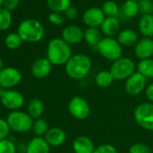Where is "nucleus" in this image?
I'll return each mask as SVG.
<instances>
[{
  "instance_id": "1",
  "label": "nucleus",
  "mask_w": 153,
  "mask_h": 153,
  "mask_svg": "<svg viewBox=\"0 0 153 153\" xmlns=\"http://www.w3.org/2000/svg\"><path fill=\"white\" fill-rule=\"evenodd\" d=\"M71 57V47L62 38H54L50 41L47 47V59L52 65H66Z\"/></svg>"
},
{
  "instance_id": "2",
  "label": "nucleus",
  "mask_w": 153,
  "mask_h": 153,
  "mask_svg": "<svg viewBox=\"0 0 153 153\" xmlns=\"http://www.w3.org/2000/svg\"><path fill=\"white\" fill-rule=\"evenodd\" d=\"M92 67L91 59L86 54L73 55L66 63L65 68L67 74L71 79L79 80L88 75Z\"/></svg>"
},
{
  "instance_id": "3",
  "label": "nucleus",
  "mask_w": 153,
  "mask_h": 153,
  "mask_svg": "<svg viewBox=\"0 0 153 153\" xmlns=\"http://www.w3.org/2000/svg\"><path fill=\"white\" fill-rule=\"evenodd\" d=\"M17 33L22 38L23 42H38L44 37L45 30L38 20L28 18L20 23Z\"/></svg>"
},
{
  "instance_id": "4",
  "label": "nucleus",
  "mask_w": 153,
  "mask_h": 153,
  "mask_svg": "<svg viewBox=\"0 0 153 153\" xmlns=\"http://www.w3.org/2000/svg\"><path fill=\"white\" fill-rule=\"evenodd\" d=\"M7 121L9 124V127L12 131L16 132H27L33 129V119L28 114V113H25L22 111H12Z\"/></svg>"
},
{
  "instance_id": "5",
  "label": "nucleus",
  "mask_w": 153,
  "mask_h": 153,
  "mask_svg": "<svg viewBox=\"0 0 153 153\" xmlns=\"http://www.w3.org/2000/svg\"><path fill=\"white\" fill-rule=\"evenodd\" d=\"M97 51L106 59L115 61L122 58L123 48L117 40L113 37L103 38L99 44L97 46Z\"/></svg>"
},
{
  "instance_id": "6",
  "label": "nucleus",
  "mask_w": 153,
  "mask_h": 153,
  "mask_svg": "<svg viewBox=\"0 0 153 153\" xmlns=\"http://www.w3.org/2000/svg\"><path fill=\"white\" fill-rule=\"evenodd\" d=\"M109 71L114 80H124L135 73V64L130 58L122 57L113 62Z\"/></svg>"
},
{
  "instance_id": "7",
  "label": "nucleus",
  "mask_w": 153,
  "mask_h": 153,
  "mask_svg": "<svg viewBox=\"0 0 153 153\" xmlns=\"http://www.w3.org/2000/svg\"><path fill=\"white\" fill-rule=\"evenodd\" d=\"M133 116L140 127L153 131V103H142L136 106Z\"/></svg>"
},
{
  "instance_id": "8",
  "label": "nucleus",
  "mask_w": 153,
  "mask_h": 153,
  "mask_svg": "<svg viewBox=\"0 0 153 153\" xmlns=\"http://www.w3.org/2000/svg\"><path fill=\"white\" fill-rule=\"evenodd\" d=\"M68 108L71 116L78 120H85L90 114L89 104L84 97L79 96H76L70 99Z\"/></svg>"
},
{
  "instance_id": "9",
  "label": "nucleus",
  "mask_w": 153,
  "mask_h": 153,
  "mask_svg": "<svg viewBox=\"0 0 153 153\" xmlns=\"http://www.w3.org/2000/svg\"><path fill=\"white\" fill-rule=\"evenodd\" d=\"M22 80L21 72L13 67H6L0 71V87L11 89L16 87Z\"/></svg>"
},
{
  "instance_id": "10",
  "label": "nucleus",
  "mask_w": 153,
  "mask_h": 153,
  "mask_svg": "<svg viewBox=\"0 0 153 153\" xmlns=\"http://www.w3.org/2000/svg\"><path fill=\"white\" fill-rule=\"evenodd\" d=\"M0 100L3 106L11 111L19 110L25 104V97L23 94L13 89H7Z\"/></svg>"
},
{
  "instance_id": "11",
  "label": "nucleus",
  "mask_w": 153,
  "mask_h": 153,
  "mask_svg": "<svg viewBox=\"0 0 153 153\" xmlns=\"http://www.w3.org/2000/svg\"><path fill=\"white\" fill-rule=\"evenodd\" d=\"M146 88V78L140 72L133 73L125 82V90L131 96L141 94Z\"/></svg>"
},
{
  "instance_id": "12",
  "label": "nucleus",
  "mask_w": 153,
  "mask_h": 153,
  "mask_svg": "<svg viewBox=\"0 0 153 153\" xmlns=\"http://www.w3.org/2000/svg\"><path fill=\"white\" fill-rule=\"evenodd\" d=\"M105 19V16L102 8L99 7H90L87 9L83 14V21L88 27L101 26Z\"/></svg>"
},
{
  "instance_id": "13",
  "label": "nucleus",
  "mask_w": 153,
  "mask_h": 153,
  "mask_svg": "<svg viewBox=\"0 0 153 153\" xmlns=\"http://www.w3.org/2000/svg\"><path fill=\"white\" fill-rule=\"evenodd\" d=\"M61 38L69 45L78 44L84 39V32L79 26L70 25L62 30Z\"/></svg>"
},
{
  "instance_id": "14",
  "label": "nucleus",
  "mask_w": 153,
  "mask_h": 153,
  "mask_svg": "<svg viewBox=\"0 0 153 153\" xmlns=\"http://www.w3.org/2000/svg\"><path fill=\"white\" fill-rule=\"evenodd\" d=\"M52 64L47 58L37 59L31 67V72L36 79H44L50 75Z\"/></svg>"
},
{
  "instance_id": "15",
  "label": "nucleus",
  "mask_w": 153,
  "mask_h": 153,
  "mask_svg": "<svg viewBox=\"0 0 153 153\" xmlns=\"http://www.w3.org/2000/svg\"><path fill=\"white\" fill-rule=\"evenodd\" d=\"M134 52L140 60L150 59L153 55V40L151 38H142L136 43Z\"/></svg>"
},
{
  "instance_id": "16",
  "label": "nucleus",
  "mask_w": 153,
  "mask_h": 153,
  "mask_svg": "<svg viewBox=\"0 0 153 153\" xmlns=\"http://www.w3.org/2000/svg\"><path fill=\"white\" fill-rule=\"evenodd\" d=\"M44 139L51 147H59L66 141L67 134L63 129L59 127H52L48 130Z\"/></svg>"
},
{
  "instance_id": "17",
  "label": "nucleus",
  "mask_w": 153,
  "mask_h": 153,
  "mask_svg": "<svg viewBox=\"0 0 153 153\" xmlns=\"http://www.w3.org/2000/svg\"><path fill=\"white\" fill-rule=\"evenodd\" d=\"M75 153H93L95 150V144L93 140L88 136L76 137L72 143Z\"/></svg>"
},
{
  "instance_id": "18",
  "label": "nucleus",
  "mask_w": 153,
  "mask_h": 153,
  "mask_svg": "<svg viewBox=\"0 0 153 153\" xmlns=\"http://www.w3.org/2000/svg\"><path fill=\"white\" fill-rule=\"evenodd\" d=\"M51 146L42 137H34L26 147V153H50Z\"/></svg>"
},
{
  "instance_id": "19",
  "label": "nucleus",
  "mask_w": 153,
  "mask_h": 153,
  "mask_svg": "<svg viewBox=\"0 0 153 153\" xmlns=\"http://www.w3.org/2000/svg\"><path fill=\"white\" fill-rule=\"evenodd\" d=\"M120 28V22L115 16H107L101 25V31L106 37L114 36Z\"/></svg>"
},
{
  "instance_id": "20",
  "label": "nucleus",
  "mask_w": 153,
  "mask_h": 153,
  "mask_svg": "<svg viewBox=\"0 0 153 153\" xmlns=\"http://www.w3.org/2000/svg\"><path fill=\"white\" fill-rule=\"evenodd\" d=\"M117 41L122 46L131 47L136 45V43L138 42V35L136 32L132 29H123L118 33Z\"/></svg>"
},
{
  "instance_id": "21",
  "label": "nucleus",
  "mask_w": 153,
  "mask_h": 153,
  "mask_svg": "<svg viewBox=\"0 0 153 153\" xmlns=\"http://www.w3.org/2000/svg\"><path fill=\"white\" fill-rule=\"evenodd\" d=\"M139 30L147 38L153 36V15H143L141 16L139 21Z\"/></svg>"
},
{
  "instance_id": "22",
  "label": "nucleus",
  "mask_w": 153,
  "mask_h": 153,
  "mask_svg": "<svg viewBox=\"0 0 153 153\" xmlns=\"http://www.w3.org/2000/svg\"><path fill=\"white\" fill-rule=\"evenodd\" d=\"M84 39L88 44L97 48V46L102 41L101 31L97 27H88L84 32Z\"/></svg>"
},
{
  "instance_id": "23",
  "label": "nucleus",
  "mask_w": 153,
  "mask_h": 153,
  "mask_svg": "<svg viewBox=\"0 0 153 153\" xmlns=\"http://www.w3.org/2000/svg\"><path fill=\"white\" fill-rule=\"evenodd\" d=\"M28 114L34 120L40 119L44 112V105L39 98L32 99L28 104Z\"/></svg>"
},
{
  "instance_id": "24",
  "label": "nucleus",
  "mask_w": 153,
  "mask_h": 153,
  "mask_svg": "<svg viewBox=\"0 0 153 153\" xmlns=\"http://www.w3.org/2000/svg\"><path fill=\"white\" fill-rule=\"evenodd\" d=\"M95 80H96V84L98 87L102 88H106L113 84L114 79L109 70H102L97 73Z\"/></svg>"
},
{
  "instance_id": "25",
  "label": "nucleus",
  "mask_w": 153,
  "mask_h": 153,
  "mask_svg": "<svg viewBox=\"0 0 153 153\" xmlns=\"http://www.w3.org/2000/svg\"><path fill=\"white\" fill-rule=\"evenodd\" d=\"M48 7L53 12H65L71 4L70 0H46Z\"/></svg>"
},
{
  "instance_id": "26",
  "label": "nucleus",
  "mask_w": 153,
  "mask_h": 153,
  "mask_svg": "<svg viewBox=\"0 0 153 153\" xmlns=\"http://www.w3.org/2000/svg\"><path fill=\"white\" fill-rule=\"evenodd\" d=\"M138 72L143 75L145 78L153 79V59H142L138 64Z\"/></svg>"
},
{
  "instance_id": "27",
  "label": "nucleus",
  "mask_w": 153,
  "mask_h": 153,
  "mask_svg": "<svg viewBox=\"0 0 153 153\" xmlns=\"http://www.w3.org/2000/svg\"><path fill=\"white\" fill-rule=\"evenodd\" d=\"M12 13L4 7H0V31L9 29L12 25Z\"/></svg>"
},
{
  "instance_id": "28",
  "label": "nucleus",
  "mask_w": 153,
  "mask_h": 153,
  "mask_svg": "<svg viewBox=\"0 0 153 153\" xmlns=\"http://www.w3.org/2000/svg\"><path fill=\"white\" fill-rule=\"evenodd\" d=\"M122 10L126 17H134L139 12L138 2L133 0H126L123 4Z\"/></svg>"
},
{
  "instance_id": "29",
  "label": "nucleus",
  "mask_w": 153,
  "mask_h": 153,
  "mask_svg": "<svg viewBox=\"0 0 153 153\" xmlns=\"http://www.w3.org/2000/svg\"><path fill=\"white\" fill-rule=\"evenodd\" d=\"M49 129L50 128H49L47 121L42 118H40L33 122L32 130L33 131L36 137H42V136H45Z\"/></svg>"
},
{
  "instance_id": "30",
  "label": "nucleus",
  "mask_w": 153,
  "mask_h": 153,
  "mask_svg": "<svg viewBox=\"0 0 153 153\" xmlns=\"http://www.w3.org/2000/svg\"><path fill=\"white\" fill-rule=\"evenodd\" d=\"M23 40L17 33H9L5 39L6 46L10 50H16L22 45Z\"/></svg>"
},
{
  "instance_id": "31",
  "label": "nucleus",
  "mask_w": 153,
  "mask_h": 153,
  "mask_svg": "<svg viewBox=\"0 0 153 153\" xmlns=\"http://www.w3.org/2000/svg\"><path fill=\"white\" fill-rule=\"evenodd\" d=\"M102 10L106 16H115L119 12L118 5L112 0L105 1L102 6Z\"/></svg>"
},
{
  "instance_id": "32",
  "label": "nucleus",
  "mask_w": 153,
  "mask_h": 153,
  "mask_svg": "<svg viewBox=\"0 0 153 153\" xmlns=\"http://www.w3.org/2000/svg\"><path fill=\"white\" fill-rule=\"evenodd\" d=\"M139 11L143 15L153 14V1L152 0H139Z\"/></svg>"
},
{
  "instance_id": "33",
  "label": "nucleus",
  "mask_w": 153,
  "mask_h": 153,
  "mask_svg": "<svg viewBox=\"0 0 153 153\" xmlns=\"http://www.w3.org/2000/svg\"><path fill=\"white\" fill-rule=\"evenodd\" d=\"M129 153H152V150L149 145L142 142H136L130 147Z\"/></svg>"
},
{
  "instance_id": "34",
  "label": "nucleus",
  "mask_w": 153,
  "mask_h": 153,
  "mask_svg": "<svg viewBox=\"0 0 153 153\" xmlns=\"http://www.w3.org/2000/svg\"><path fill=\"white\" fill-rule=\"evenodd\" d=\"M0 153H16L15 143L8 139L0 140Z\"/></svg>"
},
{
  "instance_id": "35",
  "label": "nucleus",
  "mask_w": 153,
  "mask_h": 153,
  "mask_svg": "<svg viewBox=\"0 0 153 153\" xmlns=\"http://www.w3.org/2000/svg\"><path fill=\"white\" fill-rule=\"evenodd\" d=\"M10 127L7 120L0 118V140L7 138L10 132Z\"/></svg>"
},
{
  "instance_id": "36",
  "label": "nucleus",
  "mask_w": 153,
  "mask_h": 153,
  "mask_svg": "<svg viewBox=\"0 0 153 153\" xmlns=\"http://www.w3.org/2000/svg\"><path fill=\"white\" fill-rule=\"evenodd\" d=\"M49 21L52 24V25H62L65 22V16L62 15L61 13H58V12H52L48 16Z\"/></svg>"
},
{
  "instance_id": "37",
  "label": "nucleus",
  "mask_w": 153,
  "mask_h": 153,
  "mask_svg": "<svg viewBox=\"0 0 153 153\" xmlns=\"http://www.w3.org/2000/svg\"><path fill=\"white\" fill-rule=\"evenodd\" d=\"M93 153H117V149L114 145L106 143L96 148Z\"/></svg>"
},
{
  "instance_id": "38",
  "label": "nucleus",
  "mask_w": 153,
  "mask_h": 153,
  "mask_svg": "<svg viewBox=\"0 0 153 153\" xmlns=\"http://www.w3.org/2000/svg\"><path fill=\"white\" fill-rule=\"evenodd\" d=\"M19 3H20V0H5L3 7L12 12L13 10L17 8V7L19 6Z\"/></svg>"
},
{
  "instance_id": "39",
  "label": "nucleus",
  "mask_w": 153,
  "mask_h": 153,
  "mask_svg": "<svg viewBox=\"0 0 153 153\" xmlns=\"http://www.w3.org/2000/svg\"><path fill=\"white\" fill-rule=\"evenodd\" d=\"M64 16L66 18L69 19V20H73V19H76L79 16V11L76 7H69L65 12H64Z\"/></svg>"
},
{
  "instance_id": "40",
  "label": "nucleus",
  "mask_w": 153,
  "mask_h": 153,
  "mask_svg": "<svg viewBox=\"0 0 153 153\" xmlns=\"http://www.w3.org/2000/svg\"><path fill=\"white\" fill-rule=\"evenodd\" d=\"M145 94H146L147 98H148L150 102H153V83L150 84V85L146 88Z\"/></svg>"
},
{
  "instance_id": "41",
  "label": "nucleus",
  "mask_w": 153,
  "mask_h": 153,
  "mask_svg": "<svg viewBox=\"0 0 153 153\" xmlns=\"http://www.w3.org/2000/svg\"><path fill=\"white\" fill-rule=\"evenodd\" d=\"M7 90V89L4 88H2V87H0V98L2 97V96L5 94V92H6Z\"/></svg>"
},
{
  "instance_id": "42",
  "label": "nucleus",
  "mask_w": 153,
  "mask_h": 153,
  "mask_svg": "<svg viewBox=\"0 0 153 153\" xmlns=\"http://www.w3.org/2000/svg\"><path fill=\"white\" fill-rule=\"evenodd\" d=\"M3 68H4V61H3L2 58L0 57V71H1Z\"/></svg>"
},
{
  "instance_id": "43",
  "label": "nucleus",
  "mask_w": 153,
  "mask_h": 153,
  "mask_svg": "<svg viewBox=\"0 0 153 153\" xmlns=\"http://www.w3.org/2000/svg\"><path fill=\"white\" fill-rule=\"evenodd\" d=\"M4 2H5V0H0V7H3Z\"/></svg>"
},
{
  "instance_id": "44",
  "label": "nucleus",
  "mask_w": 153,
  "mask_h": 153,
  "mask_svg": "<svg viewBox=\"0 0 153 153\" xmlns=\"http://www.w3.org/2000/svg\"><path fill=\"white\" fill-rule=\"evenodd\" d=\"M133 1H139V0H133Z\"/></svg>"
}]
</instances>
